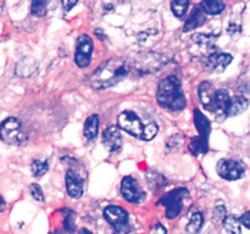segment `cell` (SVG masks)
<instances>
[{"mask_svg": "<svg viewBox=\"0 0 250 234\" xmlns=\"http://www.w3.org/2000/svg\"><path fill=\"white\" fill-rule=\"evenodd\" d=\"M129 72L126 60L121 58H111L97 68L90 77V85L95 90L111 88L124 80Z\"/></svg>", "mask_w": 250, "mask_h": 234, "instance_id": "obj_1", "label": "cell"}, {"mask_svg": "<svg viewBox=\"0 0 250 234\" xmlns=\"http://www.w3.org/2000/svg\"><path fill=\"white\" fill-rule=\"evenodd\" d=\"M156 101L164 109L170 111H182L187 105L181 80L176 76L164 78L158 85Z\"/></svg>", "mask_w": 250, "mask_h": 234, "instance_id": "obj_2", "label": "cell"}, {"mask_svg": "<svg viewBox=\"0 0 250 234\" xmlns=\"http://www.w3.org/2000/svg\"><path fill=\"white\" fill-rule=\"evenodd\" d=\"M27 134L17 117L10 116L0 123V139L9 145L20 146L27 141Z\"/></svg>", "mask_w": 250, "mask_h": 234, "instance_id": "obj_3", "label": "cell"}, {"mask_svg": "<svg viewBox=\"0 0 250 234\" xmlns=\"http://www.w3.org/2000/svg\"><path fill=\"white\" fill-rule=\"evenodd\" d=\"M188 196H189V192H188L187 188H176V189L163 195L159 199V201L156 202V205H161V206L166 207V218L175 219L182 212L183 202Z\"/></svg>", "mask_w": 250, "mask_h": 234, "instance_id": "obj_4", "label": "cell"}, {"mask_svg": "<svg viewBox=\"0 0 250 234\" xmlns=\"http://www.w3.org/2000/svg\"><path fill=\"white\" fill-rule=\"evenodd\" d=\"M103 216L107 223L111 226L114 234H129L131 233V223L129 214L127 210L117 205H109L104 209Z\"/></svg>", "mask_w": 250, "mask_h": 234, "instance_id": "obj_5", "label": "cell"}, {"mask_svg": "<svg viewBox=\"0 0 250 234\" xmlns=\"http://www.w3.org/2000/svg\"><path fill=\"white\" fill-rule=\"evenodd\" d=\"M117 124H119V129H124L131 136H136V138L142 139L144 133V127L146 124L143 123L138 115L133 111H127L121 112L117 117Z\"/></svg>", "mask_w": 250, "mask_h": 234, "instance_id": "obj_6", "label": "cell"}, {"mask_svg": "<svg viewBox=\"0 0 250 234\" xmlns=\"http://www.w3.org/2000/svg\"><path fill=\"white\" fill-rule=\"evenodd\" d=\"M121 192L122 197L131 204H141L146 200V192L141 187L138 180L132 176H126L121 180Z\"/></svg>", "mask_w": 250, "mask_h": 234, "instance_id": "obj_7", "label": "cell"}, {"mask_svg": "<svg viewBox=\"0 0 250 234\" xmlns=\"http://www.w3.org/2000/svg\"><path fill=\"white\" fill-rule=\"evenodd\" d=\"M93 49V39L88 34H81L76 41V53H75V62L78 67L85 68L89 66L92 60Z\"/></svg>", "mask_w": 250, "mask_h": 234, "instance_id": "obj_8", "label": "cell"}, {"mask_svg": "<svg viewBox=\"0 0 250 234\" xmlns=\"http://www.w3.org/2000/svg\"><path fill=\"white\" fill-rule=\"evenodd\" d=\"M231 99L232 97L229 95V90L216 89L208 111L212 112L215 115V117H216L217 121H224V119L227 118V112H229Z\"/></svg>", "mask_w": 250, "mask_h": 234, "instance_id": "obj_9", "label": "cell"}, {"mask_svg": "<svg viewBox=\"0 0 250 234\" xmlns=\"http://www.w3.org/2000/svg\"><path fill=\"white\" fill-rule=\"evenodd\" d=\"M216 172L226 180H238L246 175V168L241 162L229 158H222L217 162Z\"/></svg>", "mask_w": 250, "mask_h": 234, "instance_id": "obj_10", "label": "cell"}, {"mask_svg": "<svg viewBox=\"0 0 250 234\" xmlns=\"http://www.w3.org/2000/svg\"><path fill=\"white\" fill-rule=\"evenodd\" d=\"M103 145L105 146L109 153L115 154L119 153L122 149V144H124V139H122L121 132H120L119 127L116 126H109L104 132H103Z\"/></svg>", "mask_w": 250, "mask_h": 234, "instance_id": "obj_11", "label": "cell"}, {"mask_svg": "<svg viewBox=\"0 0 250 234\" xmlns=\"http://www.w3.org/2000/svg\"><path fill=\"white\" fill-rule=\"evenodd\" d=\"M233 61V56L227 53H215L209 54L204 60V66L211 72H224L227 66Z\"/></svg>", "mask_w": 250, "mask_h": 234, "instance_id": "obj_12", "label": "cell"}, {"mask_svg": "<svg viewBox=\"0 0 250 234\" xmlns=\"http://www.w3.org/2000/svg\"><path fill=\"white\" fill-rule=\"evenodd\" d=\"M65 183L67 194L72 199H80L84 192V180L72 168H68L65 175Z\"/></svg>", "mask_w": 250, "mask_h": 234, "instance_id": "obj_13", "label": "cell"}, {"mask_svg": "<svg viewBox=\"0 0 250 234\" xmlns=\"http://www.w3.org/2000/svg\"><path fill=\"white\" fill-rule=\"evenodd\" d=\"M207 22V14L204 12L203 7L199 4L195 5L192 10V14L188 16V19L186 20V23L183 26V32L187 33V32L193 31V29H197L199 27H202L203 24Z\"/></svg>", "mask_w": 250, "mask_h": 234, "instance_id": "obj_14", "label": "cell"}, {"mask_svg": "<svg viewBox=\"0 0 250 234\" xmlns=\"http://www.w3.org/2000/svg\"><path fill=\"white\" fill-rule=\"evenodd\" d=\"M194 124L197 127L198 136L209 143V136L211 133V122L199 109L194 110Z\"/></svg>", "mask_w": 250, "mask_h": 234, "instance_id": "obj_15", "label": "cell"}, {"mask_svg": "<svg viewBox=\"0 0 250 234\" xmlns=\"http://www.w3.org/2000/svg\"><path fill=\"white\" fill-rule=\"evenodd\" d=\"M249 106L248 98L243 97V95H237V97H232L231 104H229V112H227V117H236L238 115H242Z\"/></svg>", "mask_w": 250, "mask_h": 234, "instance_id": "obj_16", "label": "cell"}, {"mask_svg": "<svg viewBox=\"0 0 250 234\" xmlns=\"http://www.w3.org/2000/svg\"><path fill=\"white\" fill-rule=\"evenodd\" d=\"M146 183L153 192H159L167 185V179L163 173L155 170H150L146 173Z\"/></svg>", "mask_w": 250, "mask_h": 234, "instance_id": "obj_17", "label": "cell"}, {"mask_svg": "<svg viewBox=\"0 0 250 234\" xmlns=\"http://www.w3.org/2000/svg\"><path fill=\"white\" fill-rule=\"evenodd\" d=\"M98 133H99V116L98 115H90L84 122L83 134H84L88 140H93V139L97 138Z\"/></svg>", "mask_w": 250, "mask_h": 234, "instance_id": "obj_18", "label": "cell"}, {"mask_svg": "<svg viewBox=\"0 0 250 234\" xmlns=\"http://www.w3.org/2000/svg\"><path fill=\"white\" fill-rule=\"evenodd\" d=\"M188 150L194 156L204 155V154H207L209 151V143L204 141L198 136H192L189 145H188Z\"/></svg>", "mask_w": 250, "mask_h": 234, "instance_id": "obj_19", "label": "cell"}, {"mask_svg": "<svg viewBox=\"0 0 250 234\" xmlns=\"http://www.w3.org/2000/svg\"><path fill=\"white\" fill-rule=\"evenodd\" d=\"M200 6L203 7L205 14L209 15H220L225 10L226 5L224 1H219V0H207V1L200 2Z\"/></svg>", "mask_w": 250, "mask_h": 234, "instance_id": "obj_20", "label": "cell"}, {"mask_svg": "<svg viewBox=\"0 0 250 234\" xmlns=\"http://www.w3.org/2000/svg\"><path fill=\"white\" fill-rule=\"evenodd\" d=\"M222 223L227 234H242V224L234 214H227Z\"/></svg>", "mask_w": 250, "mask_h": 234, "instance_id": "obj_21", "label": "cell"}, {"mask_svg": "<svg viewBox=\"0 0 250 234\" xmlns=\"http://www.w3.org/2000/svg\"><path fill=\"white\" fill-rule=\"evenodd\" d=\"M203 223H204V217H203L202 212H194L190 216L189 222H188L186 229H187L189 234H198L200 229L203 228Z\"/></svg>", "mask_w": 250, "mask_h": 234, "instance_id": "obj_22", "label": "cell"}, {"mask_svg": "<svg viewBox=\"0 0 250 234\" xmlns=\"http://www.w3.org/2000/svg\"><path fill=\"white\" fill-rule=\"evenodd\" d=\"M190 2L188 0H175V1H171V11L178 19H182L186 16L188 11V7H189Z\"/></svg>", "mask_w": 250, "mask_h": 234, "instance_id": "obj_23", "label": "cell"}, {"mask_svg": "<svg viewBox=\"0 0 250 234\" xmlns=\"http://www.w3.org/2000/svg\"><path fill=\"white\" fill-rule=\"evenodd\" d=\"M49 170V162L44 160H39V158H36V160L32 161L31 165V171L33 177H42V176L45 175Z\"/></svg>", "mask_w": 250, "mask_h": 234, "instance_id": "obj_24", "label": "cell"}, {"mask_svg": "<svg viewBox=\"0 0 250 234\" xmlns=\"http://www.w3.org/2000/svg\"><path fill=\"white\" fill-rule=\"evenodd\" d=\"M63 228L67 233H73L76 231V224H75V218H76V212H73L72 210H63Z\"/></svg>", "mask_w": 250, "mask_h": 234, "instance_id": "obj_25", "label": "cell"}, {"mask_svg": "<svg viewBox=\"0 0 250 234\" xmlns=\"http://www.w3.org/2000/svg\"><path fill=\"white\" fill-rule=\"evenodd\" d=\"M158 132H159V127L155 122H150V123L146 124V127H144L143 136H142V140H146V141L151 140V139L155 138Z\"/></svg>", "mask_w": 250, "mask_h": 234, "instance_id": "obj_26", "label": "cell"}, {"mask_svg": "<svg viewBox=\"0 0 250 234\" xmlns=\"http://www.w3.org/2000/svg\"><path fill=\"white\" fill-rule=\"evenodd\" d=\"M46 1H33L31 5V14L36 17H43L46 15Z\"/></svg>", "mask_w": 250, "mask_h": 234, "instance_id": "obj_27", "label": "cell"}, {"mask_svg": "<svg viewBox=\"0 0 250 234\" xmlns=\"http://www.w3.org/2000/svg\"><path fill=\"white\" fill-rule=\"evenodd\" d=\"M183 141H185V138L181 134H176V136H171L168 138L167 143H166V146H167L168 151H175L177 149H180L181 146L183 145Z\"/></svg>", "mask_w": 250, "mask_h": 234, "instance_id": "obj_28", "label": "cell"}, {"mask_svg": "<svg viewBox=\"0 0 250 234\" xmlns=\"http://www.w3.org/2000/svg\"><path fill=\"white\" fill-rule=\"evenodd\" d=\"M29 192H31L32 197H33L36 201H39V202L44 201V194H43V190H42L41 185L37 184V183H33V184H31Z\"/></svg>", "mask_w": 250, "mask_h": 234, "instance_id": "obj_29", "label": "cell"}, {"mask_svg": "<svg viewBox=\"0 0 250 234\" xmlns=\"http://www.w3.org/2000/svg\"><path fill=\"white\" fill-rule=\"evenodd\" d=\"M226 216V207L224 206L222 202H217L214 209V219L216 222H222Z\"/></svg>", "mask_w": 250, "mask_h": 234, "instance_id": "obj_30", "label": "cell"}, {"mask_svg": "<svg viewBox=\"0 0 250 234\" xmlns=\"http://www.w3.org/2000/svg\"><path fill=\"white\" fill-rule=\"evenodd\" d=\"M229 36H238V34L242 33V26H238L236 23H231L229 26V29H227Z\"/></svg>", "mask_w": 250, "mask_h": 234, "instance_id": "obj_31", "label": "cell"}, {"mask_svg": "<svg viewBox=\"0 0 250 234\" xmlns=\"http://www.w3.org/2000/svg\"><path fill=\"white\" fill-rule=\"evenodd\" d=\"M151 234H167V231L161 223H155L151 227Z\"/></svg>", "mask_w": 250, "mask_h": 234, "instance_id": "obj_32", "label": "cell"}, {"mask_svg": "<svg viewBox=\"0 0 250 234\" xmlns=\"http://www.w3.org/2000/svg\"><path fill=\"white\" fill-rule=\"evenodd\" d=\"M238 219H239V223L243 224L246 228H250V212L249 211L244 212V214L241 216V218Z\"/></svg>", "mask_w": 250, "mask_h": 234, "instance_id": "obj_33", "label": "cell"}, {"mask_svg": "<svg viewBox=\"0 0 250 234\" xmlns=\"http://www.w3.org/2000/svg\"><path fill=\"white\" fill-rule=\"evenodd\" d=\"M61 4H62V7L65 11H70L73 6H76V5H77V1H68V0H63Z\"/></svg>", "mask_w": 250, "mask_h": 234, "instance_id": "obj_34", "label": "cell"}, {"mask_svg": "<svg viewBox=\"0 0 250 234\" xmlns=\"http://www.w3.org/2000/svg\"><path fill=\"white\" fill-rule=\"evenodd\" d=\"M78 234H94V233H92V232H90L89 229L82 228V229H80V232H78Z\"/></svg>", "mask_w": 250, "mask_h": 234, "instance_id": "obj_35", "label": "cell"}, {"mask_svg": "<svg viewBox=\"0 0 250 234\" xmlns=\"http://www.w3.org/2000/svg\"><path fill=\"white\" fill-rule=\"evenodd\" d=\"M4 209H5V201L4 199H2L1 195H0V212L4 211Z\"/></svg>", "mask_w": 250, "mask_h": 234, "instance_id": "obj_36", "label": "cell"}, {"mask_svg": "<svg viewBox=\"0 0 250 234\" xmlns=\"http://www.w3.org/2000/svg\"><path fill=\"white\" fill-rule=\"evenodd\" d=\"M2 7H4V1H0V14L2 11Z\"/></svg>", "mask_w": 250, "mask_h": 234, "instance_id": "obj_37", "label": "cell"}, {"mask_svg": "<svg viewBox=\"0 0 250 234\" xmlns=\"http://www.w3.org/2000/svg\"><path fill=\"white\" fill-rule=\"evenodd\" d=\"M51 234H61V232L60 231H56V232H54V233H51Z\"/></svg>", "mask_w": 250, "mask_h": 234, "instance_id": "obj_38", "label": "cell"}]
</instances>
